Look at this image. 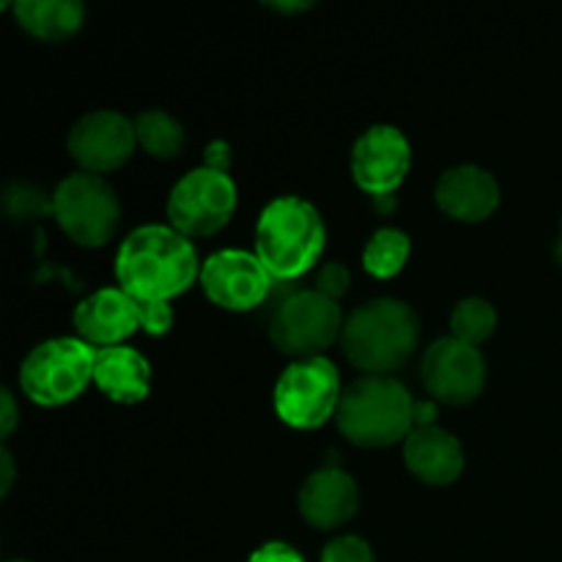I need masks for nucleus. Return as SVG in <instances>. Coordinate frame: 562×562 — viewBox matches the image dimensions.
Listing matches in <instances>:
<instances>
[{
    "label": "nucleus",
    "mask_w": 562,
    "mask_h": 562,
    "mask_svg": "<svg viewBox=\"0 0 562 562\" xmlns=\"http://www.w3.org/2000/svg\"><path fill=\"white\" fill-rule=\"evenodd\" d=\"M302 519L316 530H335L344 527L360 508V488L357 481L340 467H324L305 477L300 488Z\"/></svg>",
    "instance_id": "15"
},
{
    "label": "nucleus",
    "mask_w": 562,
    "mask_h": 562,
    "mask_svg": "<svg viewBox=\"0 0 562 562\" xmlns=\"http://www.w3.org/2000/svg\"><path fill=\"white\" fill-rule=\"evenodd\" d=\"M0 404H3V412H0V437L5 439L16 428V420H20V417H16V401L9 390L0 393Z\"/></svg>",
    "instance_id": "28"
},
{
    "label": "nucleus",
    "mask_w": 562,
    "mask_h": 562,
    "mask_svg": "<svg viewBox=\"0 0 562 562\" xmlns=\"http://www.w3.org/2000/svg\"><path fill=\"white\" fill-rule=\"evenodd\" d=\"M437 206L459 223H483L499 206L497 179L477 165H456L439 176Z\"/></svg>",
    "instance_id": "16"
},
{
    "label": "nucleus",
    "mask_w": 562,
    "mask_h": 562,
    "mask_svg": "<svg viewBox=\"0 0 562 562\" xmlns=\"http://www.w3.org/2000/svg\"><path fill=\"white\" fill-rule=\"evenodd\" d=\"M340 398V373L324 355L294 360L274 384V412L296 431H313L333 420Z\"/></svg>",
    "instance_id": "7"
},
{
    "label": "nucleus",
    "mask_w": 562,
    "mask_h": 562,
    "mask_svg": "<svg viewBox=\"0 0 562 562\" xmlns=\"http://www.w3.org/2000/svg\"><path fill=\"white\" fill-rule=\"evenodd\" d=\"M412 168V146L398 126L373 124L351 148V176L368 195H393Z\"/></svg>",
    "instance_id": "13"
},
{
    "label": "nucleus",
    "mask_w": 562,
    "mask_h": 562,
    "mask_svg": "<svg viewBox=\"0 0 562 562\" xmlns=\"http://www.w3.org/2000/svg\"><path fill=\"white\" fill-rule=\"evenodd\" d=\"M93 384L115 404H140L151 393V366L132 346L97 349Z\"/></svg>",
    "instance_id": "18"
},
{
    "label": "nucleus",
    "mask_w": 562,
    "mask_h": 562,
    "mask_svg": "<svg viewBox=\"0 0 562 562\" xmlns=\"http://www.w3.org/2000/svg\"><path fill=\"white\" fill-rule=\"evenodd\" d=\"M228 165H231V146H228V143H225V140L209 143V148H206V168L225 170V173H228Z\"/></svg>",
    "instance_id": "29"
},
{
    "label": "nucleus",
    "mask_w": 562,
    "mask_h": 562,
    "mask_svg": "<svg viewBox=\"0 0 562 562\" xmlns=\"http://www.w3.org/2000/svg\"><path fill=\"white\" fill-rule=\"evenodd\" d=\"M278 280L267 272L256 252L220 250L203 261V294L217 307L231 313H247L261 307Z\"/></svg>",
    "instance_id": "10"
},
{
    "label": "nucleus",
    "mask_w": 562,
    "mask_h": 562,
    "mask_svg": "<svg viewBox=\"0 0 562 562\" xmlns=\"http://www.w3.org/2000/svg\"><path fill=\"white\" fill-rule=\"evenodd\" d=\"M404 461L417 481L428 486H450L464 472V448L445 428H415L404 442Z\"/></svg>",
    "instance_id": "17"
},
{
    "label": "nucleus",
    "mask_w": 562,
    "mask_h": 562,
    "mask_svg": "<svg viewBox=\"0 0 562 562\" xmlns=\"http://www.w3.org/2000/svg\"><path fill=\"white\" fill-rule=\"evenodd\" d=\"M420 318L415 307L393 296H376L346 318L344 344L346 357L366 376H390L398 371L417 349Z\"/></svg>",
    "instance_id": "2"
},
{
    "label": "nucleus",
    "mask_w": 562,
    "mask_h": 562,
    "mask_svg": "<svg viewBox=\"0 0 562 562\" xmlns=\"http://www.w3.org/2000/svg\"><path fill=\"white\" fill-rule=\"evenodd\" d=\"M140 327V307L124 289H97L75 307L77 335L93 349L124 346Z\"/></svg>",
    "instance_id": "14"
},
{
    "label": "nucleus",
    "mask_w": 562,
    "mask_h": 562,
    "mask_svg": "<svg viewBox=\"0 0 562 562\" xmlns=\"http://www.w3.org/2000/svg\"><path fill=\"white\" fill-rule=\"evenodd\" d=\"M340 305L316 289H296L274 305L269 316V340L294 360L322 357L344 335Z\"/></svg>",
    "instance_id": "6"
},
{
    "label": "nucleus",
    "mask_w": 562,
    "mask_h": 562,
    "mask_svg": "<svg viewBox=\"0 0 562 562\" xmlns=\"http://www.w3.org/2000/svg\"><path fill=\"white\" fill-rule=\"evenodd\" d=\"M412 256V239L398 228H379L362 250V267L376 280H390L406 267Z\"/></svg>",
    "instance_id": "21"
},
{
    "label": "nucleus",
    "mask_w": 562,
    "mask_h": 562,
    "mask_svg": "<svg viewBox=\"0 0 562 562\" xmlns=\"http://www.w3.org/2000/svg\"><path fill=\"white\" fill-rule=\"evenodd\" d=\"M140 307V322L148 335H165L173 327V307L159 300H135Z\"/></svg>",
    "instance_id": "26"
},
{
    "label": "nucleus",
    "mask_w": 562,
    "mask_h": 562,
    "mask_svg": "<svg viewBox=\"0 0 562 562\" xmlns=\"http://www.w3.org/2000/svg\"><path fill=\"white\" fill-rule=\"evenodd\" d=\"M349 283H351V274L349 269H346V263L340 261L324 263L316 274V291H322L324 296H329V300L335 302L349 291Z\"/></svg>",
    "instance_id": "25"
},
{
    "label": "nucleus",
    "mask_w": 562,
    "mask_h": 562,
    "mask_svg": "<svg viewBox=\"0 0 562 562\" xmlns=\"http://www.w3.org/2000/svg\"><path fill=\"white\" fill-rule=\"evenodd\" d=\"M53 217L80 247H102L119 228L121 206L115 190L102 176L77 170L55 187Z\"/></svg>",
    "instance_id": "8"
},
{
    "label": "nucleus",
    "mask_w": 562,
    "mask_h": 562,
    "mask_svg": "<svg viewBox=\"0 0 562 562\" xmlns=\"http://www.w3.org/2000/svg\"><path fill=\"white\" fill-rule=\"evenodd\" d=\"M9 9L20 27L42 42H66L86 22V5L77 0H14Z\"/></svg>",
    "instance_id": "19"
},
{
    "label": "nucleus",
    "mask_w": 562,
    "mask_h": 562,
    "mask_svg": "<svg viewBox=\"0 0 562 562\" xmlns=\"http://www.w3.org/2000/svg\"><path fill=\"white\" fill-rule=\"evenodd\" d=\"M137 135L135 121L126 119L115 110H93L86 113L66 137L71 159L80 165L86 173H113L124 168L135 154Z\"/></svg>",
    "instance_id": "12"
},
{
    "label": "nucleus",
    "mask_w": 562,
    "mask_h": 562,
    "mask_svg": "<svg viewBox=\"0 0 562 562\" xmlns=\"http://www.w3.org/2000/svg\"><path fill=\"white\" fill-rule=\"evenodd\" d=\"M415 404L398 379L360 376L344 390L335 423L357 448H390L415 431Z\"/></svg>",
    "instance_id": "4"
},
{
    "label": "nucleus",
    "mask_w": 562,
    "mask_h": 562,
    "mask_svg": "<svg viewBox=\"0 0 562 562\" xmlns=\"http://www.w3.org/2000/svg\"><path fill=\"white\" fill-rule=\"evenodd\" d=\"M313 3H307V0H302V3H278V0H274V3H269V9H274V11H283V14H294V11H305V9H311Z\"/></svg>",
    "instance_id": "31"
},
{
    "label": "nucleus",
    "mask_w": 562,
    "mask_h": 562,
    "mask_svg": "<svg viewBox=\"0 0 562 562\" xmlns=\"http://www.w3.org/2000/svg\"><path fill=\"white\" fill-rule=\"evenodd\" d=\"M322 562H376V558L366 538L338 536L322 549Z\"/></svg>",
    "instance_id": "24"
},
{
    "label": "nucleus",
    "mask_w": 562,
    "mask_h": 562,
    "mask_svg": "<svg viewBox=\"0 0 562 562\" xmlns=\"http://www.w3.org/2000/svg\"><path fill=\"white\" fill-rule=\"evenodd\" d=\"M247 562H305V558L294 547H289V543L269 541L263 547H258Z\"/></svg>",
    "instance_id": "27"
},
{
    "label": "nucleus",
    "mask_w": 562,
    "mask_h": 562,
    "mask_svg": "<svg viewBox=\"0 0 562 562\" xmlns=\"http://www.w3.org/2000/svg\"><path fill=\"white\" fill-rule=\"evenodd\" d=\"M97 349L82 338H53L33 346L20 366V387L33 404L64 406L93 382Z\"/></svg>",
    "instance_id": "5"
},
{
    "label": "nucleus",
    "mask_w": 562,
    "mask_h": 562,
    "mask_svg": "<svg viewBox=\"0 0 562 562\" xmlns=\"http://www.w3.org/2000/svg\"><path fill=\"white\" fill-rule=\"evenodd\" d=\"M9 562H27V560H9Z\"/></svg>",
    "instance_id": "32"
},
{
    "label": "nucleus",
    "mask_w": 562,
    "mask_h": 562,
    "mask_svg": "<svg viewBox=\"0 0 562 562\" xmlns=\"http://www.w3.org/2000/svg\"><path fill=\"white\" fill-rule=\"evenodd\" d=\"M135 135L137 146L157 159L179 157L187 140L181 121L173 119L168 110H143L135 119Z\"/></svg>",
    "instance_id": "20"
},
{
    "label": "nucleus",
    "mask_w": 562,
    "mask_h": 562,
    "mask_svg": "<svg viewBox=\"0 0 562 562\" xmlns=\"http://www.w3.org/2000/svg\"><path fill=\"white\" fill-rule=\"evenodd\" d=\"M420 373L428 395L442 404H470L486 387V360H483L481 349L453 338V335L428 346V351L423 355Z\"/></svg>",
    "instance_id": "11"
},
{
    "label": "nucleus",
    "mask_w": 562,
    "mask_h": 562,
    "mask_svg": "<svg viewBox=\"0 0 562 562\" xmlns=\"http://www.w3.org/2000/svg\"><path fill=\"white\" fill-rule=\"evenodd\" d=\"M0 472H3V475H0V494L5 497L11 488V483H14V459H11L9 448L0 450Z\"/></svg>",
    "instance_id": "30"
},
{
    "label": "nucleus",
    "mask_w": 562,
    "mask_h": 562,
    "mask_svg": "<svg viewBox=\"0 0 562 562\" xmlns=\"http://www.w3.org/2000/svg\"><path fill=\"white\" fill-rule=\"evenodd\" d=\"M198 250L170 225H140L115 252L119 289L135 300L170 302L201 280Z\"/></svg>",
    "instance_id": "1"
},
{
    "label": "nucleus",
    "mask_w": 562,
    "mask_h": 562,
    "mask_svg": "<svg viewBox=\"0 0 562 562\" xmlns=\"http://www.w3.org/2000/svg\"><path fill=\"white\" fill-rule=\"evenodd\" d=\"M327 247V225L311 201L280 195L256 223V256L278 283H291L318 263Z\"/></svg>",
    "instance_id": "3"
},
{
    "label": "nucleus",
    "mask_w": 562,
    "mask_h": 562,
    "mask_svg": "<svg viewBox=\"0 0 562 562\" xmlns=\"http://www.w3.org/2000/svg\"><path fill=\"white\" fill-rule=\"evenodd\" d=\"M236 192L234 179L225 170L195 168L181 176L168 198L170 228L179 231L187 239H206L223 231L234 217Z\"/></svg>",
    "instance_id": "9"
},
{
    "label": "nucleus",
    "mask_w": 562,
    "mask_h": 562,
    "mask_svg": "<svg viewBox=\"0 0 562 562\" xmlns=\"http://www.w3.org/2000/svg\"><path fill=\"white\" fill-rule=\"evenodd\" d=\"M5 212L14 220H33L42 217V214H53V195H44L42 190H36L33 184H11L5 190Z\"/></svg>",
    "instance_id": "23"
},
{
    "label": "nucleus",
    "mask_w": 562,
    "mask_h": 562,
    "mask_svg": "<svg viewBox=\"0 0 562 562\" xmlns=\"http://www.w3.org/2000/svg\"><path fill=\"white\" fill-rule=\"evenodd\" d=\"M497 329V311L481 296H467L450 313V335L470 346H481Z\"/></svg>",
    "instance_id": "22"
}]
</instances>
